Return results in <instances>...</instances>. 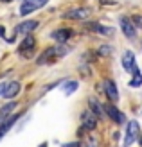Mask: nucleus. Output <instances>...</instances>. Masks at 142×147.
<instances>
[{"mask_svg": "<svg viewBox=\"0 0 142 147\" xmlns=\"http://www.w3.org/2000/svg\"><path fill=\"white\" fill-rule=\"evenodd\" d=\"M67 52H69V47H65V45L49 47L45 52L38 57V65H50V63H54L56 59H59V57H63Z\"/></svg>", "mask_w": 142, "mask_h": 147, "instance_id": "1", "label": "nucleus"}, {"mask_svg": "<svg viewBox=\"0 0 142 147\" xmlns=\"http://www.w3.org/2000/svg\"><path fill=\"white\" fill-rule=\"evenodd\" d=\"M47 2H49V0H24V4H22V7H20V14H22V16H25V14H29V13H33L36 9H40V7H43Z\"/></svg>", "mask_w": 142, "mask_h": 147, "instance_id": "2", "label": "nucleus"}, {"mask_svg": "<svg viewBox=\"0 0 142 147\" xmlns=\"http://www.w3.org/2000/svg\"><path fill=\"white\" fill-rule=\"evenodd\" d=\"M139 138V124L135 120H131L126 127V138H124V147H130L133 142H137Z\"/></svg>", "mask_w": 142, "mask_h": 147, "instance_id": "3", "label": "nucleus"}, {"mask_svg": "<svg viewBox=\"0 0 142 147\" xmlns=\"http://www.w3.org/2000/svg\"><path fill=\"white\" fill-rule=\"evenodd\" d=\"M33 49H34V38H33V36H25V40L18 45V52H20V56H24V57H31Z\"/></svg>", "mask_w": 142, "mask_h": 147, "instance_id": "4", "label": "nucleus"}, {"mask_svg": "<svg viewBox=\"0 0 142 147\" xmlns=\"http://www.w3.org/2000/svg\"><path fill=\"white\" fill-rule=\"evenodd\" d=\"M36 25H38V24H36L34 20L22 22V24H18L16 27H14V34H16V36H29L33 29H36Z\"/></svg>", "mask_w": 142, "mask_h": 147, "instance_id": "5", "label": "nucleus"}, {"mask_svg": "<svg viewBox=\"0 0 142 147\" xmlns=\"http://www.w3.org/2000/svg\"><path fill=\"white\" fill-rule=\"evenodd\" d=\"M122 67H124V70H128V72H133V76L139 72V67H137V63H135V54L133 52H124V56H122Z\"/></svg>", "mask_w": 142, "mask_h": 147, "instance_id": "6", "label": "nucleus"}, {"mask_svg": "<svg viewBox=\"0 0 142 147\" xmlns=\"http://www.w3.org/2000/svg\"><path fill=\"white\" fill-rule=\"evenodd\" d=\"M104 111H106V115L110 117L113 122H117V124H124V115L119 111V109L113 106V104H104Z\"/></svg>", "mask_w": 142, "mask_h": 147, "instance_id": "7", "label": "nucleus"}, {"mask_svg": "<svg viewBox=\"0 0 142 147\" xmlns=\"http://www.w3.org/2000/svg\"><path fill=\"white\" fill-rule=\"evenodd\" d=\"M81 122H83V126L86 129H94L97 126V117L90 111V109H85V111L81 113Z\"/></svg>", "mask_w": 142, "mask_h": 147, "instance_id": "8", "label": "nucleus"}, {"mask_svg": "<svg viewBox=\"0 0 142 147\" xmlns=\"http://www.w3.org/2000/svg\"><path fill=\"white\" fill-rule=\"evenodd\" d=\"M121 29L126 38H135V25L130 18H121Z\"/></svg>", "mask_w": 142, "mask_h": 147, "instance_id": "9", "label": "nucleus"}, {"mask_svg": "<svg viewBox=\"0 0 142 147\" xmlns=\"http://www.w3.org/2000/svg\"><path fill=\"white\" fill-rule=\"evenodd\" d=\"M20 92V83H16V81H11V83L5 84V90H4V97L5 99H13L16 97Z\"/></svg>", "mask_w": 142, "mask_h": 147, "instance_id": "10", "label": "nucleus"}, {"mask_svg": "<svg viewBox=\"0 0 142 147\" xmlns=\"http://www.w3.org/2000/svg\"><path fill=\"white\" fill-rule=\"evenodd\" d=\"M88 14H90V11L86 9V7H81V9H72L67 13V16L69 18H76V20H85L88 18Z\"/></svg>", "mask_w": 142, "mask_h": 147, "instance_id": "11", "label": "nucleus"}, {"mask_svg": "<svg viewBox=\"0 0 142 147\" xmlns=\"http://www.w3.org/2000/svg\"><path fill=\"white\" fill-rule=\"evenodd\" d=\"M104 88H106V95L111 100H117L119 99V92H117V86L113 84V81H104Z\"/></svg>", "mask_w": 142, "mask_h": 147, "instance_id": "12", "label": "nucleus"}, {"mask_svg": "<svg viewBox=\"0 0 142 147\" xmlns=\"http://www.w3.org/2000/svg\"><path fill=\"white\" fill-rule=\"evenodd\" d=\"M14 108H16V104H14V102H9V104H5L2 109H0V126H2L7 119H9V113L13 111Z\"/></svg>", "mask_w": 142, "mask_h": 147, "instance_id": "13", "label": "nucleus"}, {"mask_svg": "<svg viewBox=\"0 0 142 147\" xmlns=\"http://www.w3.org/2000/svg\"><path fill=\"white\" fill-rule=\"evenodd\" d=\"M72 36V31L70 29H59V31H54L52 32V38L58 40V41H67Z\"/></svg>", "mask_w": 142, "mask_h": 147, "instance_id": "14", "label": "nucleus"}, {"mask_svg": "<svg viewBox=\"0 0 142 147\" xmlns=\"http://www.w3.org/2000/svg\"><path fill=\"white\" fill-rule=\"evenodd\" d=\"M18 117H20V115H16V117H14V115H13V117H9V119H7V120L2 124V126H0V138H4V136H5V133L11 129V126L18 120Z\"/></svg>", "mask_w": 142, "mask_h": 147, "instance_id": "15", "label": "nucleus"}, {"mask_svg": "<svg viewBox=\"0 0 142 147\" xmlns=\"http://www.w3.org/2000/svg\"><path fill=\"white\" fill-rule=\"evenodd\" d=\"M90 29H94V31L101 32V34H106V36H110L111 32H113V29H111V27H103V25H90Z\"/></svg>", "mask_w": 142, "mask_h": 147, "instance_id": "16", "label": "nucleus"}, {"mask_svg": "<svg viewBox=\"0 0 142 147\" xmlns=\"http://www.w3.org/2000/svg\"><path fill=\"white\" fill-rule=\"evenodd\" d=\"M76 88H77V83H76V81H69V83L63 86V92H65L67 95H70L74 90H76Z\"/></svg>", "mask_w": 142, "mask_h": 147, "instance_id": "17", "label": "nucleus"}, {"mask_svg": "<svg viewBox=\"0 0 142 147\" xmlns=\"http://www.w3.org/2000/svg\"><path fill=\"white\" fill-rule=\"evenodd\" d=\"M130 84H131V86H140V84H142V74H140V72H137L135 76H133V79H131Z\"/></svg>", "mask_w": 142, "mask_h": 147, "instance_id": "18", "label": "nucleus"}, {"mask_svg": "<svg viewBox=\"0 0 142 147\" xmlns=\"http://www.w3.org/2000/svg\"><path fill=\"white\" fill-rule=\"evenodd\" d=\"M131 20H133V24H135L137 27H142V16H133Z\"/></svg>", "mask_w": 142, "mask_h": 147, "instance_id": "19", "label": "nucleus"}, {"mask_svg": "<svg viewBox=\"0 0 142 147\" xmlns=\"http://www.w3.org/2000/svg\"><path fill=\"white\" fill-rule=\"evenodd\" d=\"M99 52H101V54H104V56H106V54H110V47H108V45L101 47V49H99Z\"/></svg>", "mask_w": 142, "mask_h": 147, "instance_id": "20", "label": "nucleus"}, {"mask_svg": "<svg viewBox=\"0 0 142 147\" xmlns=\"http://www.w3.org/2000/svg\"><path fill=\"white\" fill-rule=\"evenodd\" d=\"M63 147H79V142H74V144H65Z\"/></svg>", "mask_w": 142, "mask_h": 147, "instance_id": "21", "label": "nucleus"}, {"mask_svg": "<svg viewBox=\"0 0 142 147\" xmlns=\"http://www.w3.org/2000/svg\"><path fill=\"white\" fill-rule=\"evenodd\" d=\"M4 90H5V84H0V93L4 95Z\"/></svg>", "mask_w": 142, "mask_h": 147, "instance_id": "22", "label": "nucleus"}, {"mask_svg": "<svg viewBox=\"0 0 142 147\" xmlns=\"http://www.w3.org/2000/svg\"><path fill=\"white\" fill-rule=\"evenodd\" d=\"M4 32H5V29H4V27H0V36H4Z\"/></svg>", "mask_w": 142, "mask_h": 147, "instance_id": "23", "label": "nucleus"}, {"mask_svg": "<svg viewBox=\"0 0 142 147\" xmlns=\"http://www.w3.org/2000/svg\"><path fill=\"white\" fill-rule=\"evenodd\" d=\"M0 2H13V0H0Z\"/></svg>", "mask_w": 142, "mask_h": 147, "instance_id": "24", "label": "nucleus"}, {"mask_svg": "<svg viewBox=\"0 0 142 147\" xmlns=\"http://www.w3.org/2000/svg\"><path fill=\"white\" fill-rule=\"evenodd\" d=\"M40 147H47V145H45V144H43V145H40Z\"/></svg>", "mask_w": 142, "mask_h": 147, "instance_id": "25", "label": "nucleus"}]
</instances>
